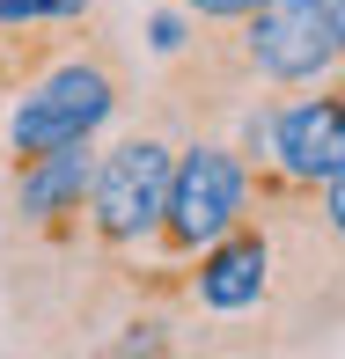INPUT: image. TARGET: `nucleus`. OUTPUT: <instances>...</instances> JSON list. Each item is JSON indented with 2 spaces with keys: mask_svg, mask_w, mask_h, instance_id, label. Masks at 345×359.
<instances>
[{
  "mask_svg": "<svg viewBox=\"0 0 345 359\" xmlns=\"http://www.w3.org/2000/svg\"><path fill=\"white\" fill-rule=\"evenodd\" d=\"M118 110H125V67L103 44V29H81L59 59H44L15 88L8 147L22 161V154H44V147H67V140H96Z\"/></svg>",
  "mask_w": 345,
  "mask_h": 359,
  "instance_id": "obj_1",
  "label": "nucleus"
},
{
  "mask_svg": "<svg viewBox=\"0 0 345 359\" xmlns=\"http://www.w3.org/2000/svg\"><path fill=\"white\" fill-rule=\"evenodd\" d=\"M228 29H235V59L250 88H308V81L338 74L345 0H257Z\"/></svg>",
  "mask_w": 345,
  "mask_h": 359,
  "instance_id": "obj_2",
  "label": "nucleus"
},
{
  "mask_svg": "<svg viewBox=\"0 0 345 359\" xmlns=\"http://www.w3.org/2000/svg\"><path fill=\"white\" fill-rule=\"evenodd\" d=\"M169 161H176V147H169L162 125L96 147L89 198H81V235L96 250H133V242H147L155 235V213H162V191H169Z\"/></svg>",
  "mask_w": 345,
  "mask_h": 359,
  "instance_id": "obj_3",
  "label": "nucleus"
},
{
  "mask_svg": "<svg viewBox=\"0 0 345 359\" xmlns=\"http://www.w3.org/2000/svg\"><path fill=\"white\" fill-rule=\"evenodd\" d=\"M250 213V169H242L235 147H221L213 133H191L169 161V191H162V213H155V242L169 257L206 250L221 227H235Z\"/></svg>",
  "mask_w": 345,
  "mask_h": 359,
  "instance_id": "obj_4",
  "label": "nucleus"
},
{
  "mask_svg": "<svg viewBox=\"0 0 345 359\" xmlns=\"http://www.w3.org/2000/svg\"><path fill=\"white\" fill-rule=\"evenodd\" d=\"M316 88V81H308ZM265 169L287 184L316 191L323 176L345 169V103H338V74L316 95H294V103H265Z\"/></svg>",
  "mask_w": 345,
  "mask_h": 359,
  "instance_id": "obj_5",
  "label": "nucleus"
},
{
  "mask_svg": "<svg viewBox=\"0 0 345 359\" xmlns=\"http://www.w3.org/2000/svg\"><path fill=\"white\" fill-rule=\"evenodd\" d=\"M89 169H96V140H67V147H44V154L15 161V198L8 213L37 235H81V198H89Z\"/></svg>",
  "mask_w": 345,
  "mask_h": 359,
  "instance_id": "obj_6",
  "label": "nucleus"
},
{
  "mask_svg": "<svg viewBox=\"0 0 345 359\" xmlns=\"http://www.w3.org/2000/svg\"><path fill=\"white\" fill-rule=\"evenodd\" d=\"M265 293H272V235H265L257 213H242L235 227H221L199 250L191 301H199L206 316H242V308H257Z\"/></svg>",
  "mask_w": 345,
  "mask_h": 359,
  "instance_id": "obj_7",
  "label": "nucleus"
},
{
  "mask_svg": "<svg viewBox=\"0 0 345 359\" xmlns=\"http://www.w3.org/2000/svg\"><path fill=\"white\" fill-rule=\"evenodd\" d=\"M96 0H0V29H22V22H89Z\"/></svg>",
  "mask_w": 345,
  "mask_h": 359,
  "instance_id": "obj_8",
  "label": "nucleus"
},
{
  "mask_svg": "<svg viewBox=\"0 0 345 359\" xmlns=\"http://www.w3.org/2000/svg\"><path fill=\"white\" fill-rule=\"evenodd\" d=\"M176 8H184L191 22H235V15H250L257 0H176Z\"/></svg>",
  "mask_w": 345,
  "mask_h": 359,
  "instance_id": "obj_9",
  "label": "nucleus"
}]
</instances>
